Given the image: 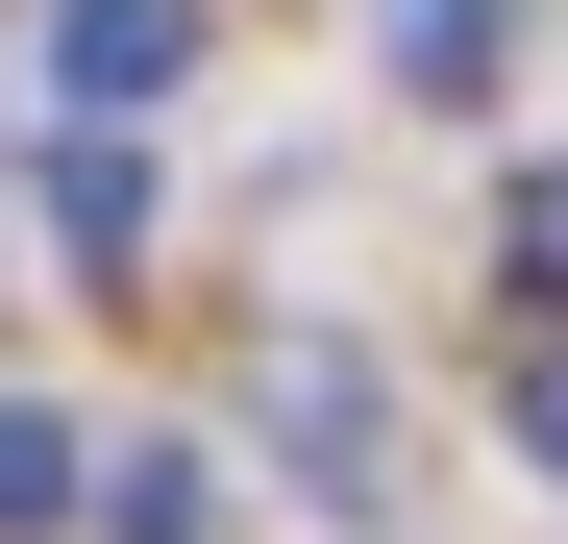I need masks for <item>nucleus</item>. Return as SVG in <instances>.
<instances>
[{
    "instance_id": "obj_1",
    "label": "nucleus",
    "mask_w": 568,
    "mask_h": 544,
    "mask_svg": "<svg viewBox=\"0 0 568 544\" xmlns=\"http://www.w3.org/2000/svg\"><path fill=\"white\" fill-rule=\"evenodd\" d=\"M272 445H297V495H322V520L396 495V396H371L346 346H272Z\"/></svg>"
},
{
    "instance_id": "obj_2",
    "label": "nucleus",
    "mask_w": 568,
    "mask_h": 544,
    "mask_svg": "<svg viewBox=\"0 0 568 544\" xmlns=\"http://www.w3.org/2000/svg\"><path fill=\"white\" fill-rule=\"evenodd\" d=\"M50 50H74V100H173V0H74Z\"/></svg>"
},
{
    "instance_id": "obj_3",
    "label": "nucleus",
    "mask_w": 568,
    "mask_h": 544,
    "mask_svg": "<svg viewBox=\"0 0 568 544\" xmlns=\"http://www.w3.org/2000/svg\"><path fill=\"white\" fill-rule=\"evenodd\" d=\"M495 50H519V0H396V74H420V100H469Z\"/></svg>"
},
{
    "instance_id": "obj_4",
    "label": "nucleus",
    "mask_w": 568,
    "mask_h": 544,
    "mask_svg": "<svg viewBox=\"0 0 568 544\" xmlns=\"http://www.w3.org/2000/svg\"><path fill=\"white\" fill-rule=\"evenodd\" d=\"M50 248L124 272V248H149V173H124V149H50Z\"/></svg>"
},
{
    "instance_id": "obj_5",
    "label": "nucleus",
    "mask_w": 568,
    "mask_h": 544,
    "mask_svg": "<svg viewBox=\"0 0 568 544\" xmlns=\"http://www.w3.org/2000/svg\"><path fill=\"white\" fill-rule=\"evenodd\" d=\"M50 520H74V445H50V421H0V544H50Z\"/></svg>"
},
{
    "instance_id": "obj_6",
    "label": "nucleus",
    "mask_w": 568,
    "mask_h": 544,
    "mask_svg": "<svg viewBox=\"0 0 568 544\" xmlns=\"http://www.w3.org/2000/svg\"><path fill=\"white\" fill-rule=\"evenodd\" d=\"M519 298H568V173H544V199H519Z\"/></svg>"
},
{
    "instance_id": "obj_7",
    "label": "nucleus",
    "mask_w": 568,
    "mask_h": 544,
    "mask_svg": "<svg viewBox=\"0 0 568 544\" xmlns=\"http://www.w3.org/2000/svg\"><path fill=\"white\" fill-rule=\"evenodd\" d=\"M519 445H544V471H568V346H544V372H519Z\"/></svg>"
}]
</instances>
